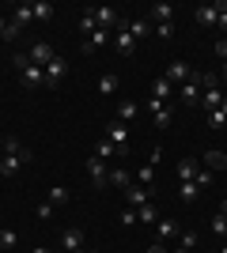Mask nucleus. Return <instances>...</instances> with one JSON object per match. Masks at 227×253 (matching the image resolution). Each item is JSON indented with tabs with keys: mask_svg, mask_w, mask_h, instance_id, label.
<instances>
[{
	"mask_svg": "<svg viewBox=\"0 0 227 253\" xmlns=\"http://www.w3.org/2000/svg\"><path fill=\"white\" fill-rule=\"evenodd\" d=\"M197 193H201V189H197L193 181H178V201L193 204V201H197Z\"/></svg>",
	"mask_w": 227,
	"mask_h": 253,
	"instance_id": "26",
	"label": "nucleus"
},
{
	"mask_svg": "<svg viewBox=\"0 0 227 253\" xmlns=\"http://www.w3.org/2000/svg\"><path fill=\"white\" fill-rule=\"evenodd\" d=\"M61 253H84V231L80 227H65L61 231Z\"/></svg>",
	"mask_w": 227,
	"mask_h": 253,
	"instance_id": "6",
	"label": "nucleus"
},
{
	"mask_svg": "<svg viewBox=\"0 0 227 253\" xmlns=\"http://www.w3.org/2000/svg\"><path fill=\"white\" fill-rule=\"evenodd\" d=\"M163 76H167V80H171V87H174V84H185V80L193 76V68H189L185 61H171V68H167Z\"/></svg>",
	"mask_w": 227,
	"mask_h": 253,
	"instance_id": "12",
	"label": "nucleus"
},
{
	"mask_svg": "<svg viewBox=\"0 0 227 253\" xmlns=\"http://www.w3.org/2000/svg\"><path fill=\"white\" fill-rule=\"evenodd\" d=\"M178 223L174 219H155V242H171V238H178Z\"/></svg>",
	"mask_w": 227,
	"mask_h": 253,
	"instance_id": "13",
	"label": "nucleus"
},
{
	"mask_svg": "<svg viewBox=\"0 0 227 253\" xmlns=\"http://www.w3.org/2000/svg\"><path fill=\"white\" fill-rule=\"evenodd\" d=\"M212 181H216V174H212V170H197V178H193V185H197V189H208V185H212Z\"/></svg>",
	"mask_w": 227,
	"mask_h": 253,
	"instance_id": "32",
	"label": "nucleus"
},
{
	"mask_svg": "<svg viewBox=\"0 0 227 253\" xmlns=\"http://www.w3.org/2000/svg\"><path fill=\"white\" fill-rule=\"evenodd\" d=\"M148 201H151L148 185H129V189H125V208H144Z\"/></svg>",
	"mask_w": 227,
	"mask_h": 253,
	"instance_id": "8",
	"label": "nucleus"
},
{
	"mask_svg": "<svg viewBox=\"0 0 227 253\" xmlns=\"http://www.w3.org/2000/svg\"><path fill=\"white\" fill-rule=\"evenodd\" d=\"M208 227H212V234H216V238H227V215H224V211H216Z\"/></svg>",
	"mask_w": 227,
	"mask_h": 253,
	"instance_id": "29",
	"label": "nucleus"
},
{
	"mask_svg": "<svg viewBox=\"0 0 227 253\" xmlns=\"http://www.w3.org/2000/svg\"><path fill=\"white\" fill-rule=\"evenodd\" d=\"M0 151H4V132H0Z\"/></svg>",
	"mask_w": 227,
	"mask_h": 253,
	"instance_id": "49",
	"label": "nucleus"
},
{
	"mask_svg": "<svg viewBox=\"0 0 227 253\" xmlns=\"http://www.w3.org/2000/svg\"><path fill=\"white\" fill-rule=\"evenodd\" d=\"M65 76H68V61L57 53L53 61L45 64V87H61V84H65Z\"/></svg>",
	"mask_w": 227,
	"mask_h": 253,
	"instance_id": "3",
	"label": "nucleus"
},
{
	"mask_svg": "<svg viewBox=\"0 0 227 253\" xmlns=\"http://www.w3.org/2000/svg\"><path fill=\"white\" fill-rule=\"evenodd\" d=\"M15 38H19V27H15V23L8 19V31L0 34V42H15Z\"/></svg>",
	"mask_w": 227,
	"mask_h": 253,
	"instance_id": "38",
	"label": "nucleus"
},
{
	"mask_svg": "<svg viewBox=\"0 0 227 253\" xmlns=\"http://www.w3.org/2000/svg\"><path fill=\"white\" fill-rule=\"evenodd\" d=\"M178 238H182V250H189V253L197 250V234H193V231H182Z\"/></svg>",
	"mask_w": 227,
	"mask_h": 253,
	"instance_id": "36",
	"label": "nucleus"
},
{
	"mask_svg": "<svg viewBox=\"0 0 227 253\" xmlns=\"http://www.w3.org/2000/svg\"><path fill=\"white\" fill-rule=\"evenodd\" d=\"M106 185H110V189H121V193H125V189L133 185L129 170H125V167H110V174H106Z\"/></svg>",
	"mask_w": 227,
	"mask_h": 253,
	"instance_id": "11",
	"label": "nucleus"
},
{
	"mask_svg": "<svg viewBox=\"0 0 227 253\" xmlns=\"http://www.w3.org/2000/svg\"><path fill=\"white\" fill-rule=\"evenodd\" d=\"M31 11H34V19H53V4H49V0H34L31 4Z\"/></svg>",
	"mask_w": 227,
	"mask_h": 253,
	"instance_id": "25",
	"label": "nucleus"
},
{
	"mask_svg": "<svg viewBox=\"0 0 227 253\" xmlns=\"http://www.w3.org/2000/svg\"><path fill=\"white\" fill-rule=\"evenodd\" d=\"M159 219V208H155V204H144V208H136V223H155Z\"/></svg>",
	"mask_w": 227,
	"mask_h": 253,
	"instance_id": "28",
	"label": "nucleus"
},
{
	"mask_svg": "<svg viewBox=\"0 0 227 253\" xmlns=\"http://www.w3.org/2000/svg\"><path fill=\"white\" fill-rule=\"evenodd\" d=\"M208 125H212V128H224L227 125V114H224V110H212V114H208Z\"/></svg>",
	"mask_w": 227,
	"mask_h": 253,
	"instance_id": "34",
	"label": "nucleus"
},
{
	"mask_svg": "<svg viewBox=\"0 0 227 253\" xmlns=\"http://www.w3.org/2000/svg\"><path fill=\"white\" fill-rule=\"evenodd\" d=\"M171 253H189V250H171Z\"/></svg>",
	"mask_w": 227,
	"mask_h": 253,
	"instance_id": "51",
	"label": "nucleus"
},
{
	"mask_svg": "<svg viewBox=\"0 0 227 253\" xmlns=\"http://www.w3.org/2000/svg\"><path fill=\"white\" fill-rule=\"evenodd\" d=\"M159 155H163L159 148L151 151V163H144V167H140V174H136V185H148V189H151V181H155V163H159Z\"/></svg>",
	"mask_w": 227,
	"mask_h": 253,
	"instance_id": "15",
	"label": "nucleus"
},
{
	"mask_svg": "<svg viewBox=\"0 0 227 253\" xmlns=\"http://www.w3.org/2000/svg\"><path fill=\"white\" fill-rule=\"evenodd\" d=\"M171 80H167V76H159V80H155V84H151V98H159V102H171Z\"/></svg>",
	"mask_w": 227,
	"mask_h": 253,
	"instance_id": "20",
	"label": "nucleus"
},
{
	"mask_svg": "<svg viewBox=\"0 0 227 253\" xmlns=\"http://www.w3.org/2000/svg\"><path fill=\"white\" fill-rule=\"evenodd\" d=\"M87 11H91L95 27H102V31H114V27H118V11L114 8H87Z\"/></svg>",
	"mask_w": 227,
	"mask_h": 253,
	"instance_id": "9",
	"label": "nucleus"
},
{
	"mask_svg": "<svg viewBox=\"0 0 227 253\" xmlns=\"http://www.w3.org/2000/svg\"><path fill=\"white\" fill-rule=\"evenodd\" d=\"M110 34H114V31H102V27H95V31H91V34L84 38V53H95L98 45H102V42L110 38Z\"/></svg>",
	"mask_w": 227,
	"mask_h": 253,
	"instance_id": "17",
	"label": "nucleus"
},
{
	"mask_svg": "<svg viewBox=\"0 0 227 253\" xmlns=\"http://www.w3.org/2000/svg\"><path fill=\"white\" fill-rule=\"evenodd\" d=\"M91 31H95V19H91V11H84V19H80V34L87 38Z\"/></svg>",
	"mask_w": 227,
	"mask_h": 253,
	"instance_id": "37",
	"label": "nucleus"
},
{
	"mask_svg": "<svg viewBox=\"0 0 227 253\" xmlns=\"http://www.w3.org/2000/svg\"><path fill=\"white\" fill-rule=\"evenodd\" d=\"M201 106H205L208 114H212V110H220V106H224V91H220V87H208V91H201Z\"/></svg>",
	"mask_w": 227,
	"mask_h": 253,
	"instance_id": "16",
	"label": "nucleus"
},
{
	"mask_svg": "<svg viewBox=\"0 0 227 253\" xmlns=\"http://www.w3.org/2000/svg\"><path fill=\"white\" fill-rule=\"evenodd\" d=\"M201 27H216V19H220V11H216V4H201L197 8V15H193Z\"/></svg>",
	"mask_w": 227,
	"mask_h": 253,
	"instance_id": "18",
	"label": "nucleus"
},
{
	"mask_svg": "<svg viewBox=\"0 0 227 253\" xmlns=\"http://www.w3.org/2000/svg\"><path fill=\"white\" fill-rule=\"evenodd\" d=\"M106 140L114 144V151H118V159H129V125H121V121H110L106 125Z\"/></svg>",
	"mask_w": 227,
	"mask_h": 253,
	"instance_id": "2",
	"label": "nucleus"
},
{
	"mask_svg": "<svg viewBox=\"0 0 227 253\" xmlns=\"http://www.w3.org/2000/svg\"><path fill=\"white\" fill-rule=\"evenodd\" d=\"M197 159H182V163H178V181H193L197 178Z\"/></svg>",
	"mask_w": 227,
	"mask_h": 253,
	"instance_id": "23",
	"label": "nucleus"
},
{
	"mask_svg": "<svg viewBox=\"0 0 227 253\" xmlns=\"http://www.w3.org/2000/svg\"><path fill=\"white\" fill-rule=\"evenodd\" d=\"M87 253H95V250H87Z\"/></svg>",
	"mask_w": 227,
	"mask_h": 253,
	"instance_id": "53",
	"label": "nucleus"
},
{
	"mask_svg": "<svg viewBox=\"0 0 227 253\" xmlns=\"http://www.w3.org/2000/svg\"><path fill=\"white\" fill-rule=\"evenodd\" d=\"M114 45H118V53L121 57H133V49H136V38L129 34V27H125V19H118V27H114Z\"/></svg>",
	"mask_w": 227,
	"mask_h": 253,
	"instance_id": "5",
	"label": "nucleus"
},
{
	"mask_svg": "<svg viewBox=\"0 0 227 253\" xmlns=\"http://www.w3.org/2000/svg\"><path fill=\"white\" fill-rule=\"evenodd\" d=\"M151 121H155V128H171V121H174V114H171V106H159L155 114H151Z\"/></svg>",
	"mask_w": 227,
	"mask_h": 253,
	"instance_id": "27",
	"label": "nucleus"
},
{
	"mask_svg": "<svg viewBox=\"0 0 227 253\" xmlns=\"http://www.w3.org/2000/svg\"><path fill=\"white\" fill-rule=\"evenodd\" d=\"M49 215H53V204H49V201L38 204V219H49Z\"/></svg>",
	"mask_w": 227,
	"mask_h": 253,
	"instance_id": "40",
	"label": "nucleus"
},
{
	"mask_svg": "<svg viewBox=\"0 0 227 253\" xmlns=\"http://www.w3.org/2000/svg\"><path fill=\"white\" fill-rule=\"evenodd\" d=\"M155 34H159V38H174V23H159Z\"/></svg>",
	"mask_w": 227,
	"mask_h": 253,
	"instance_id": "39",
	"label": "nucleus"
},
{
	"mask_svg": "<svg viewBox=\"0 0 227 253\" xmlns=\"http://www.w3.org/2000/svg\"><path fill=\"white\" fill-rule=\"evenodd\" d=\"M125 27H129V34H133V38H136V42H140V38H148V34H151V23H148V19H129V23H125Z\"/></svg>",
	"mask_w": 227,
	"mask_h": 253,
	"instance_id": "24",
	"label": "nucleus"
},
{
	"mask_svg": "<svg viewBox=\"0 0 227 253\" xmlns=\"http://www.w3.org/2000/svg\"><path fill=\"white\" fill-rule=\"evenodd\" d=\"M11 23H15V27H27V23H34V11H31V4H19V8L11 11Z\"/></svg>",
	"mask_w": 227,
	"mask_h": 253,
	"instance_id": "22",
	"label": "nucleus"
},
{
	"mask_svg": "<svg viewBox=\"0 0 227 253\" xmlns=\"http://www.w3.org/2000/svg\"><path fill=\"white\" fill-rule=\"evenodd\" d=\"M0 178H4V167H0Z\"/></svg>",
	"mask_w": 227,
	"mask_h": 253,
	"instance_id": "52",
	"label": "nucleus"
},
{
	"mask_svg": "<svg viewBox=\"0 0 227 253\" xmlns=\"http://www.w3.org/2000/svg\"><path fill=\"white\" fill-rule=\"evenodd\" d=\"M148 253H167V250H163V242H151V246H148Z\"/></svg>",
	"mask_w": 227,
	"mask_h": 253,
	"instance_id": "43",
	"label": "nucleus"
},
{
	"mask_svg": "<svg viewBox=\"0 0 227 253\" xmlns=\"http://www.w3.org/2000/svg\"><path fill=\"white\" fill-rule=\"evenodd\" d=\"M220 211H224V215H227V201H224V204H220Z\"/></svg>",
	"mask_w": 227,
	"mask_h": 253,
	"instance_id": "47",
	"label": "nucleus"
},
{
	"mask_svg": "<svg viewBox=\"0 0 227 253\" xmlns=\"http://www.w3.org/2000/svg\"><path fill=\"white\" fill-rule=\"evenodd\" d=\"M224 128H227V125H224Z\"/></svg>",
	"mask_w": 227,
	"mask_h": 253,
	"instance_id": "54",
	"label": "nucleus"
},
{
	"mask_svg": "<svg viewBox=\"0 0 227 253\" xmlns=\"http://www.w3.org/2000/svg\"><path fill=\"white\" fill-rule=\"evenodd\" d=\"M49 204H53V208L68 204V189H65V185H53V189H49Z\"/></svg>",
	"mask_w": 227,
	"mask_h": 253,
	"instance_id": "30",
	"label": "nucleus"
},
{
	"mask_svg": "<svg viewBox=\"0 0 227 253\" xmlns=\"http://www.w3.org/2000/svg\"><path fill=\"white\" fill-rule=\"evenodd\" d=\"M31 253H53V250H49V246H34Z\"/></svg>",
	"mask_w": 227,
	"mask_h": 253,
	"instance_id": "44",
	"label": "nucleus"
},
{
	"mask_svg": "<svg viewBox=\"0 0 227 253\" xmlns=\"http://www.w3.org/2000/svg\"><path fill=\"white\" fill-rule=\"evenodd\" d=\"M140 114V106L133 102V98H125V102H118V117H114V121H121V125H129L133 117Z\"/></svg>",
	"mask_w": 227,
	"mask_h": 253,
	"instance_id": "19",
	"label": "nucleus"
},
{
	"mask_svg": "<svg viewBox=\"0 0 227 253\" xmlns=\"http://www.w3.org/2000/svg\"><path fill=\"white\" fill-rule=\"evenodd\" d=\"M95 155H98V159H106V163H110V159L118 155V151H114V144H110V140L102 136V140H98V148H95Z\"/></svg>",
	"mask_w": 227,
	"mask_h": 253,
	"instance_id": "33",
	"label": "nucleus"
},
{
	"mask_svg": "<svg viewBox=\"0 0 227 253\" xmlns=\"http://www.w3.org/2000/svg\"><path fill=\"white\" fill-rule=\"evenodd\" d=\"M31 163V148H23L15 136H4V155H0V167H4V178H15L23 167Z\"/></svg>",
	"mask_w": 227,
	"mask_h": 253,
	"instance_id": "1",
	"label": "nucleus"
},
{
	"mask_svg": "<svg viewBox=\"0 0 227 253\" xmlns=\"http://www.w3.org/2000/svg\"><path fill=\"white\" fill-rule=\"evenodd\" d=\"M148 19L155 23V27H159V23H171L174 19V8L167 4V0H159V4H151V8H148Z\"/></svg>",
	"mask_w": 227,
	"mask_h": 253,
	"instance_id": "14",
	"label": "nucleus"
},
{
	"mask_svg": "<svg viewBox=\"0 0 227 253\" xmlns=\"http://www.w3.org/2000/svg\"><path fill=\"white\" fill-rule=\"evenodd\" d=\"M19 246V234L11 231V227H0V253H11Z\"/></svg>",
	"mask_w": 227,
	"mask_h": 253,
	"instance_id": "21",
	"label": "nucleus"
},
{
	"mask_svg": "<svg viewBox=\"0 0 227 253\" xmlns=\"http://www.w3.org/2000/svg\"><path fill=\"white\" fill-rule=\"evenodd\" d=\"M220 110H224V114H227V95H224V106H220Z\"/></svg>",
	"mask_w": 227,
	"mask_h": 253,
	"instance_id": "48",
	"label": "nucleus"
},
{
	"mask_svg": "<svg viewBox=\"0 0 227 253\" xmlns=\"http://www.w3.org/2000/svg\"><path fill=\"white\" fill-rule=\"evenodd\" d=\"M118 223H121V227H133V223H136V208H121Z\"/></svg>",
	"mask_w": 227,
	"mask_h": 253,
	"instance_id": "35",
	"label": "nucleus"
},
{
	"mask_svg": "<svg viewBox=\"0 0 227 253\" xmlns=\"http://www.w3.org/2000/svg\"><path fill=\"white\" fill-rule=\"evenodd\" d=\"M4 31H8V19H4V15H0V34H4Z\"/></svg>",
	"mask_w": 227,
	"mask_h": 253,
	"instance_id": "46",
	"label": "nucleus"
},
{
	"mask_svg": "<svg viewBox=\"0 0 227 253\" xmlns=\"http://www.w3.org/2000/svg\"><path fill=\"white\" fill-rule=\"evenodd\" d=\"M220 80H224V84H227V61H224V68H220Z\"/></svg>",
	"mask_w": 227,
	"mask_h": 253,
	"instance_id": "45",
	"label": "nucleus"
},
{
	"mask_svg": "<svg viewBox=\"0 0 227 253\" xmlns=\"http://www.w3.org/2000/svg\"><path fill=\"white\" fill-rule=\"evenodd\" d=\"M216 57H220V61H227V38H224V42H216Z\"/></svg>",
	"mask_w": 227,
	"mask_h": 253,
	"instance_id": "41",
	"label": "nucleus"
},
{
	"mask_svg": "<svg viewBox=\"0 0 227 253\" xmlns=\"http://www.w3.org/2000/svg\"><path fill=\"white\" fill-rule=\"evenodd\" d=\"M216 27H220V31L227 34V11H220V19H216Z\"/></svg>",
	"mask_w": 227,
	"mask_h": 253,
	"instance_id": "42",
	"label": "nucleus"
},
{
	"mask_svg": "<svg viewBox=\"0 0 227 253\" xmlns=\"http://www.w3.org/2000/svg\"><path fill=\"white\" fill-rule=\"evenodd\" d=\"M98 91H102V95H114V91H118V76L106 72L102 80H98Z\"/></svg>",
	"mask_w": 227,
	"mask_h": 253,
	"instance_id": "31",
	"label": "nucleus"
},
{
	"mask_svg": "<svg viewBox=\"0 0 227 253\" xmlns=\"http://www.w3.org/2000/svg\"><path fill=\"white\" fill-rule=\"evenodd\" d=\"M27 57H31V61L38 64V68H45V64L53 61L57 53H53V45H49V42H34V45H31V53H27Z\"/></svg>",
	"mask_w": 227,
	"mask_h": 253,
	"instance_id": "10",
	"label": "nucleus"
},
{
	"mask_svg": "<svg viewBox=\"0 0 227 253\" xmlns=\"http://www.w3.org/2000/svg\"><path fill=\"white\" fill-rule=\"evenodd\" d=\"M178 98H182L185 106H201V80H197V72L189 76L182 84V91H178Z\"/></svg>",
	"mask_w": 227,
	"mask_h": 253,
	"instance_id": "7",
	"label": "nucleus"
},
{
	"mask_svg": "<svg viewBox=\"0 0 227 253\" xmlns=\"http://www.w3.org/2000/svg\"><path fill=\"white\" fill-rule=\"evenodd\" d=\"M106 174H110L106 159H98V155L87 159V178H91V185H95V189H106Z\"/></svg>",
	"mask_w": 227,
	"mask_h": 253,
	"instance_id": "4",
	"label": "nucleus"
},
{
	"mask_svg": "<svg viewBox=\"0 0 227 253\" xmlns=\"http://www.w3.org/2000/svg\"><path fill=\"white\" fill-rule=\"evenodd\" d=\"M216 253H227V246H220V250H216Z\"/></svg>",
	"mask_w": 227,
	"mask_h": 253,
	"instance_id": "50",
	"label": "nucleus"
}]
</instances>
